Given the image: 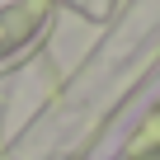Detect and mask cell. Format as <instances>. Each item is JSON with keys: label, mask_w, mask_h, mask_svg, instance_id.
Returning <instances> with one entry per match:
<instances>
[{"label": "cell", "mask_w": 160, "mask_h": 160, "mask_svg": "<svg viewBox=\"0 0 160 160\" xmlns=\"http://www.w3.org/2000/svg\"><path fill=\"white\" fill-rule=\"evenodd\" d=\"M42 10H47V0H24V5L0 10V52H10L14 42H24V38L38 28Z\"/></svg>", "instance_id": "obj_1"}]
</instances>
